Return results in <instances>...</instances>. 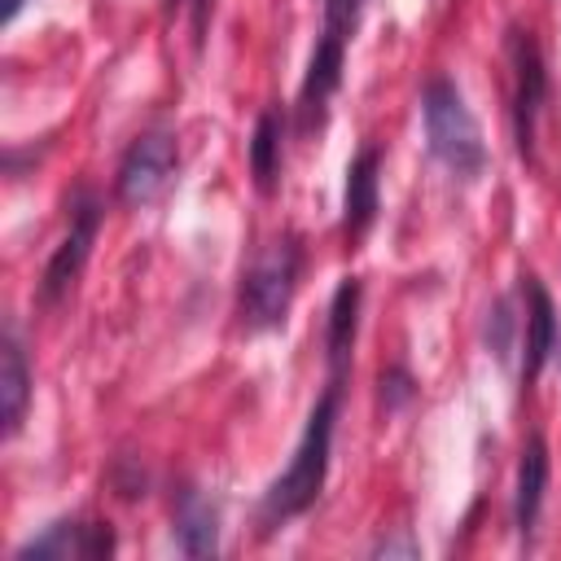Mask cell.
<instances>
[{
	"instance_id": "6da1fadb",
	"label": "cell",
	"mask_w": 561,
	"mask_h": 561,
	"mask_svg": "<svg viewBox=\"0 0 561 561\" xmlns=\"http://www.w3.org/2000/svg\"><path fill=\"white\" fill-rule=\"evenodd\" d=\"M333 416H337V386H329L320 394V403L307 416V430L294 447L289 469L267 486L263 495V522L280 526L298 513H307L316 504V495L324 491V473H329V447H333Z\"/></svg>"
},
{
	"instance_id": "7a4b0ae2",
	"label": "cell",
	"mask_w": 561,
	"mask_h": 561,
	"mask_svg": "<svg viewBox=\"0 0 561 561\" xmlns=\"http://www.w3.org/2000/svg\"><path fill=\"white\" fill-rule=\"evenodd\" d=\"M421 118H425V140L430 153L456 171V175H478L486 167V145L478 131L473 110L465 105L460 88L451 79H434L421 96Z\"/></svg>"
},
{
	"instance_id": "3957f363",
	"label": "cell",
	"mask_w": 561,
	"mask_h": 561,
	"mask_svg": "<svg viewBox=\"0 0 561 561\" xmlns=\"http://www.w3.org/2000/svg\"><path fill=\"white\" fill-rule=\"evenodd\" d=\"M294 280H298V250L294 241H276L267 254L254 259V267L241 280V324L254 333L276 329L289 311Z\"/></svg>"
},
{
	"instance_id": "277c9868",
	"label": "cell",
	"mask_w": 561,
	"mask_h": 561,
	"mask_svg": "<svg viewBox=\"0 0 561 561\" xmlns=\"http://www.w3.org/2000/svg\"><path fill=\"white\" fill-rule=\"evenodd\" d=\"M508 53H513V136H517V153L530 158L535 123L548 101V70H543V57H539V44L530 39V31H513Z\"/></svg>"
},
{
	"instance_id": "5b68a950",
	"label": "cell",
	"mask_w": 561,
	"mask_h": 561,
	"mask_svg": "<svg viewBox=\"0 0 561 561\" xmlns=\"http://www.w3.org/2000/svg\"><path fill=\"white\" fill-rule=\"evenodd\" d=\"M171 175H175V140L167 131H145L118 167V197L127 206H149L153 197H162Z\"/></svg>"
},
{
	"instance_id": "8992f818",
	"label": "cell",
	"mask_w": 561,
	"mask_h": 561,
	"mask_svg": "<svg viewBox=\"0 0 561 561\" xmlns=\"http://www.w3.org/2000/svg\"><path fill=\"white\" fill-rule=\"evenodd\" d=\"M110 548H114L110 526L53 522L44 535H35L18 548V561H79V557H105Z\"/></svg>"
},
{
	"instance_id": "52a82bcc",
	"label": "cell",
	"mask_w": 561,
	"mask_h": 561,
	"mask_svg": "<svg viewBox=\"0 0 561 561\" xmlns=\"http://www.w3.org/2000/svg\"><path fill=\"white\" fill-rule=\"evenodd\" d=\"M96 219H101V206L83 193V197L75 202L70 232L61 237V245H57V254L48 259V272H44V298H48V302L79 276V267H83V259H88V250H92V237H96Z\"/></svg>"
},
{
	"instance_id": "ba28073f",
	"label": "cell",
	"mask_w": 561,
	"mask_h": 561,
	"mask_svg": "<svg viewBox=\"0 0 561 561\" xmlns=\"http://www.w3.org/2000/svg\"><path fill=\"white\" fill-rule=\"evenodd\" d=\"M557 351V307L548 298V289L526 276V351H522V381H535L548 364V355Z\"/></svg>"
},
{
	"instance_id": "9c48e42d",
	"label": "cell",
	"mask_w": 561,
	"mask_h": 561,
	"mask_svg": "<svg viewBox=\"0 0 561 561\" xmlns=\"http://www.w3.org/2000/svg\"><path fill=\"white\" fill-rule=\"evenodd\" d=\"M342 53H346V35L324 31L316 53H311V61H307V79H302V92H298L302 123H311V114H320L324 101L337 92V83H342Z\"/></svg>"
},
{
	"instance_id": "30bf717a",
	"label": "cell",
	"mask_w": 561,
	"mask_h": 561,
	"mask_svg": "<svg viewBox=\"0 0 561 561\" xmlns=\"http://www.w3.org/2000/svg\"><path fill=\"white\" fill-rule=\"evenodd\" d=\"M175 543L184 557H215L219 552V513L193 486H184L180 504H175Z\"/></svg>"
},
{
	"instance_id": "8fae6325",
	"label": "cell",
	"mask_w": 561,
	"mask_h": 561,
	"mask_svg": "<svg viewBox=\"0 0 561 561\" xmlns=\"http://www.w3.org/2000/svg\"><path fill=\"white\" fill-rule=\"evenodd\" d=\"M377 167L381 153L377 149H359L346 167V193H342V210H346V232L364 237L368 224L377 219Z\"/></svg>"
},
{
	"instance_id": "7c38bea8",
	"label": "cell",
	"mask_w": 561,
	"mask_h": 561,
	"mask_svg": "<svg viewBox=\"0 0 561 561\" xmlns=\"http://www.w3.org/2000/svg\"><path fill=\"white\" fill-rule=\"evenodd\" d=\"M543 486H548V447L539 434H530V443L522 447V465H517V491H513V522L522 535L535 530L539 522V504H543Z\"/></svg>"
},
{
	"instance_id": "4fadbf2b",
	"label": "cell",
	"mask_w": 561,
	"mask_h": 561,
	"mask_svg": "<svg viewBox=\"0 0 561 561\" xmlns=\"http://www.w3.org/2000/svg\"><path fill=\"white\" fill-rule=\"evenodd\" d=\"M26 399H31L26 355H22L18 337L4 333V346H0V421H4V434H18V425L26 416Z\"/></svg>"
},
{
	"instance_id": "5bb4252c",
	"label": "cell",
	"mask_w": 561,
	"mask_h": 561,
	"mask_svg": "<svg viewBox=\"0 0 561 561\" xmlns=\"http://www.w3.org/2000/svg\"><path fill=\"white\" fill-rule=\"evenodd\" d=\"M355 324H359V280L346 276L329 302V337H324V351H329V364L333 373H342L346 355H351V342H355Z\"/></svg>"
},
{
	"instance_id": "9a60e30c",
	"label": "cell",
	"mask_w": 561,
	"mask_h": 561,
	"mask_svg": "<svg viewBox=\"0 0 561 561\" xmlns=\"http://www.w3.org/2000/svg\"><path fill=\"white\" fill-rule=\"evenodd\" d=\"M250 171H254L259 193H272V188H276V175H280V118H276L272 110L259 114V123H254Z\"/></svg>"
},
{
	"instance_id": "2e32d148",
	"label": "cell",
	"mask_w": 561,
	"mask_h": 561,
	"mask_svg": "<svg viewBox=\"0 0 561 561\" xmlns=\"http://www.w3.org/2000/svg\"><path fill=\"white\" fill-rule=\"evenodd\" d=\"M508 333H513V316H508V298H500L491 311V351L500 359H508Z\"/></svg>"
},
{
	"instance_id": "e0dca14e",
	"label": "cell",
	"mask_w": 561,
	"mask_h": 561,
	"mask_svg": "<svg viewBox=\"0 0 561 561\" xmlns=\"http://www.w3.org/2000/svg\"><path fill=\"white\" fill-rule=\"evenodd\" d=\"M188 4H193V35H197V48H202L206 22H210V4H215V0H188Z\"/></svg>"
},
{
	"instance_id": "ac0fdd59",
	"label": "cell",
	"mask_w": 561,
	"mask_h": 561,
	"mask_svg": "<svg viewBox=\"0 0 561 561\" xmlns=\"http://www.w3.org/2000/svg\"><path fill=\"white\" fill-rule=\"evenodd\" d=\"M377 557H416V543L412 539H386V543H377Z\"/></svg>"
},
{
	"instance_id": "d6986e66",
	"label": "cell",
	"mask_w": 561,
	"mask_h": 561,
	"mask_svg": "<svg viewBox=\"0 0 561 561\" xmlns=\"http://www.w3.org/2000/svg\"><path fill=\"white\" fill-rule=\"evenodd\" d=\"M18 9H22V0H0V22H13Z\"/></svg>"
}]
</instances>
